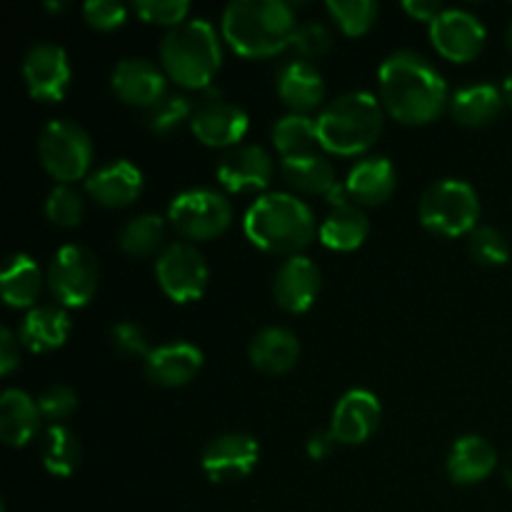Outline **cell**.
<instances>
[{"mask_svg":"<svg viewBox=\"0 0 512 512\" xmlns=\"http://www.w3.org/2000/svg\"><path fill=\"white\" fill-rule=\"evenodd\" d=\"M193 103H190L188 95L183 93H165L153 108L145 110V125H148L153 133H170L178 125H183L185 120L193 118Z\"/></svg>","mask_w":512,"mask_h":512,"instance_id":"e575fe53","label":"cell"},{"mask_svg":"<svg viewBox=\"0 0 512 512\" xmlns=\"http://www.w3.org/2000/svg\"><path fill=\"white\" fill-rule=\"evenodd\" d=\"M23 78L35 100H60L70 88L73 68L63 45L38 40L25 50Z\"/></svg>","mask_w":512,"mask_h":512,"instance_id":"8fae6325","label":"cell"},{"mask_svg":"<svg viewBox=\"0 0 512 512\" xmlns=\"http://www.w3.org/2000/svg\"><path fill=\"white\" fill-rule=\"evenodd\" d=\"M378 88L388 113L408 125L430 123L450 103L443 73L433 60L410 48L395 50L380 63Z\"/></svg>","mask_w":512,"mask_h":512,"instance_id":"6da1fadb","label":"cell"},{"mask_svg":"<svg viewBox=\"0 0 512 512\" xmlns=\"http://www.w3.org/2000/svg\"><path fill=\"white\" fill-rule=\"evenodd\" d=\"M395 185H398V170L385 155H368L358 160L345 178L350 200L358 205L385 203L395 193Z\"/></svg>","mask_w":512,"mask_h":512,"instance_id":"7402d4cb","label":"cell"},{"mask_svg":"<svg viewBox=\"0 0 512 512\" xmlns=\"http://www.w3.org/2000/svg\"><path fill=\"white\" fill-rule=\"evenodd\" d=\"M280 100L290 108V113H308L318 108L325 98V80L318 65L310 60L295 58L280 65L278 78H275Z\"/></svg>","mask_w":512,"mask_h":512,"instance_id":"44dd1931","label":"cell"},{"mask_svg":"<svg viewBox=\"0 0 512 512\" xmlns=\"http://www.w3.org/2000/svg\"><path fill=\"white\" fill-rule=\"evenodd\" d=\"M295 28V10L285 0H230L220 20L230 48L248 58H263L290 48Z\"/></svg>","mask_w":512,"mask_h":512,"instance_id":"3957f363","label":"cell"},{"mask_svg":"<svg viewBox=\"0 0 512 512\" xmlns=\"http://www.w3.org/2000/svg\"><path fill=\"white\" fill-rule=\"evenodd\" d=\"M260 458V445L248 433L215 435L200 455L203 473L213 483H235L248 478Z\"/></svg>","mask_w":512,"mask_h":512,"instance_id":"4fadbf2b","label":"cell"},{"mask_svg":"<svg viewBox=\"0 0 512 512\" xmlns=\"http://www.w3.org/2000/svg\"><path fill=\"white\" fill-rule=\"evenodd\" d=\"M488 30L485 23L468 8H445L430 23V40L443 58L468 63L483 50Z\"/></svg>","mask_w":512,"mask_h":512,"instance_id":"7c38bea8","label":"cell"},{"mask_svg":"<svg viewBox=\"0 0 512 512\" xmlns=\"http://www.w3.org/2000/svg\"><path fill=\"white\" fill-rule=\"evenodd\" d=\"M168 220L183 238L210 240L233 223V205L215 188H188L170 200Z\"/></svg>","mask_w":512,"mask_h":512,"instance_id":"ba28073f","label":"cell"},{"mask_svg":"<svg viewBox=\"0 0 512 512\" xmlns=\"http://www.w3.org/2000/svg\"><path fill=\"white\" fill-rule=\"evenodd\" d=\"M155 278L163 293L175 303H190L205 293L210 268L205 255L193 243H170L155 258Z\"/></svg>","mask_w":512,"mask_h":512,"instance_id":"30bf717a","label":"cell"},{"mask_svg":"<svg viewBox=\"0 0 512 512\" xmlns=\"http://www.w3.org/2000/svg\"><path fill=\"white\" fill-rule=\"evenodd\" d=\"M203 368V350L188 340H170L143 358L145 378L160 388L188 385Z\"/></svg>","mask_w":512,"mask_h":512,"instance_id":"ac0fdd59","label":"cell"},{"mask_svg":"<svg viewBox=\"0 0 512 512\" xmlns=\"http://www.w3.org/2000/svg\"><path fill=\"white\" fill-rule=\"evenodd\" d=\"M83 460V448H80L78 435L65 425H50L43 438V465L48 473L58 478H68L78 470Z\"/></svg>","mask_w":512,"mask_h":512,"instance_id":"1f68e13d","label":"cell"},{"mask_svg":"<svg viewBox=\"0 0 512 512\" xmlns=\"http://www.w3.org/2000/svg\"><path fill=\"white\" fill-rule=\"evenodd\" d=\"M45 218L53 225H60V228H73L83 220L85 203L83 195L68 183H58L45 198Z\"/></svg>","mask_w":512,"mask_h":512,"instance_id":"d590c367","label":"cell"},{"mask_svg":"<svg viewBox=\"0 0 512 512\" xmlns=\"http://www.w3.org/2000/svg\"><path fill=\"white\" fill-rule=\"evenodd\" d=\"M280 173H283L285 183H288L290 188L305 195H328L330 190L335 188V183H338L333 163L320 153H305L295 155V158H283Z\"/></svg>","mask_w":512,"mask_h":512,"instance_id":"f546056e","label":"cell"},{"mask_svg":"<svg viewBox=\"0 0 512 512\" xmlns=\"http://www.w3.org/2000/svg\"><path fill=\"white\" fill-rule=\"evenodd\" d=\"M503 95H505V103H508L510 108H512V73L508 75V78H505V83H503Z\"/></svg>","mask_w":512,"mask_h":512,"instance_id":"bcb514c9","label":"cell"},{"mask_svg":"<svg viewBox=\"0 0 512 512\" xmlns=\"http://www.w3.org/2000/svg\"><path fill=\"white\" fill-rule=\"evenodd\" d=\"M273 145L283 158L318 153V120L308 113H285L273 123Z\"/></svg>","mask_w":512,"mask_h":512,"instance_id":"4dcf8cb0","label":"cell"},{"mask_svg":"<svg viewBox=\"0 0 512 512\" xmlns=\"http://www.w3.org/2000/svg\"><path fill=\"white\" fill-rule=\"evenodd\" d=\"M110 343L118 353L123 355H148L150 343H148V333H145L143 325L133 323V320H118V323L110 328Z\"/></svg>","mask_w":512,"mask_h":512,"instance_id":"60d3db41","label":"cell"},{"mask_svg":"<svg viewBox=\"0 0 512 512\" xmlns=\"http://www.w3.org/2000/svg\"><path fill=\"white\" fill-rule=\"evenodd\" d=\"M248 358L253 368L265 375L288 373L300 360L298 335L283 325H268L253 335L248 345Z\"/></svg>","mask_w":512,"mask_h":512,"instance_id":"cb8c5ba5","label":"cell"},{"mask_svg":"<svg viewBox=\"0 0 512 512\" xmlns=\"http://www.w3.org/2000/svg\"><path fill=\"white\" fill-rule=\"evenodd\" d=\"M273 173V155L258 143H240L235 148H228L215 165L220 185L233 193L265 188L273 180Z\"/></svg>","mask_w":512,"mask_h":512,"instance_id":"2e32d148","label":"cell"},{"mask_svg":"<svg viewBox=\"0 0 512 512\" xmlns=\"http://www.w3.org/2000/svg\"><path fill=\"white\" fill-rule=\"evenodd\" d=\"M323 275L308 255H293L278 268L273 280L275 303L288 313H305L320 293Z\"/></svg>","mask_w":512,"mask_h":512,"instance_id":"d6986e66","label":"cell"},{"mask_svg":"<svg viewBox=\"0 0 512 512\" xmlns=\"http://www.w3.org/2000/svg\"><path fill=\"white\" fill-rule=\"evenodd\" d=\"M320 148L338 155H358L383 135V103L370 90H348L330 100L318 118Z\"/></svg>","mask_w":512,"mask_h":512,"instance_id":"5b68a950","label":"cell"},{"mask_svg":"<svg viewBox=\"0 0 512 512\" xmlns=\"http://www.w3.org/2000/svg\"><path fill=\"white\" fill-rule=\"evenodd\" d=\"M143 190V170L133 160H110L85 178V193L105 208L130 205Z\"/></svg>","mask_w":512,"mask_h":512,"instance_id":"ffe728a7","label":"cell"},{"mask_svg":"<svg viewBox=\"0 0 512 512\" xmlns=\"http://www.w3.org/2000/svg\"><path fill=\"white\" fill-rule=\"evenodd\" d=\"M508 45H510V50H512V23H510V28H508Z\"/></svg>","mask_w":512,"mask_h":512,"instance_id":"c3c4849f","label":"cell"},{"mask_svg":"<svg viewBox=\"0 0 512 512\" xmlns=\"http://www.w3.org/2000/svg\"><path fill=\"white\" fill-rule=\"evenodd\" d=\"M325 10L335 20L345 35H363L378 20V3L375 0H328Z\"/></svg>","mask_w":512,"mask_h":512,"instance_id":"836d02e7","label":"cell"},{"mask_svg":"<svg viewBox=\"0 0 512 512\" xmlns=\"http://www.w3.org/2000/svg\"><path fill=\"white\" fill-rule=\"evenodd\" d=\"M43 270L30 255L15 253L5 260L0 273V293L10 308H35L40 288H43Z\"/></svg>","mask_w":512,"mask_h":512,"instance_id":"f1b7e54d","label":"cell"},{"mask_svg":"<svg viewBox=\"0 0 512 512\" xmlns=\"http://www.w3.org/2000/svg\"><path fill=\"white\" fill-rule=\"evenodd\" d=\"M38 400L20 388H5L0 393V438L10 448H23L40 428Z\"/></svg>","mask_w":512,"mask_h":512,"instance_id":"484cf974","label":"cell"},{"mask_svg":"<svg viewBox=\"0 0 512 512\" xmlns=\"http://www.w3.org/2000/svg\"><path fill=\"white\" fill-rule=\"evenodd\" d=\"M383 408L373 390L353 388L340 395L330 418V430L343 445H360L378 430Z\"/></svg>","mask_w":512,"mask_h":512,"instance_id":"9a60e30c","label":"cell"},{"mask_svg":"<svg viewBox=\"0 0 512 512\" xmlns=\"http://www.w3.org/2000/svg\"><path fill=\"white\" fill-rule=\"evenodd\" d=\"M38 408L45 420L58 425L60 420H65L68 415L75 413V408H78V395H75V390L70 388V385L53 383L40 393Z\"/></svg>","mask_w":512,"mask_h":512,"instance_id":"ab89813d","label":"cell"},{"mask_svg":"<svg viewBox=\"0 0 512 512\" xmlns=\"http://www.w3.org/2000/svg\"><path fill=\"white\" fill-rule=\"evenodd\" d=\"M335 443H338V440H335L333 430H315V433H310L308 443H305V450H308L310 458L323 460L333 453Z\"/></svg>","mask_w":512,"mask_h":512,"instance_id":"ee69618b","label":"cell"},{"mask_svg":"<svg viewBox=\"0 0 512 512\" xmlns=\"http://www.w3.org/2000/svg\"><path fill=\"white\" fill-rule=\"evenodd\" d=\"M83 15L93 28L98 30H113L125 23L128 18V8L118 0H88L83 5Z\"/></svg>","mask_w":512,"mask_h":512,"instance_id":"b9f144b4","label":"cell"},{"mask_svg":"<svg viewBox=\"0 0 512 512\" xmlns=\"http://www.w3.org/2000/svg\"><path fill=\"white\" fill-rule=\"evenodd\" d=\"M450 113L460 125L480 128L493 123L505 105V95L493 83H468L450 95Z\"/></svg>","mask_w":512,"mask_h":512,"instance_id":"4316f807","label":"cell"},{"mask_svg":"<svg viewBox=\"0 0 512 512\" xmlns=\"http://www.w3.org/2000/svg\"><path fill=\"white\" fill-rule=\"evenodd\" d=\"M165 240V218L158 213H140L133 215L123 223L118 233L120 250L128 255L143 258V255L155 253Z\"/></svg>","mask_w":512,"mask_h":512,"instance_id":"d6a6232c","label":"cell"},{"mask_svg":"<svg viewBox=\"0 0 512 512\" xmlns=\"http://www.w3.org/2000/svg\"><path fill=\"white\" fill-rule=\"evenodd\" d=\"M403 8H405V13H410L413 18L433 23V20L443 13L445 5L438 3V0H405Z\"/></svg>","mask_w":512,"mask_h":512,"instance_id":"f6af8a7d","label":"cell"},{"mask_svg":"<svg viewBox=\"0 0 512 512\" xmlns=\"http://www.w3.org/2000/svg\"><path fill=\"white\" fill-rule=\"evenodd\" d=\"M20 338L10 328H0V375H10L20 365Z\"/></svg>","mask_w":512,"mask_h":512,"instance_id":"7bdbcfd3","label":"cell"},{"mask_svg":"<svg viewBox=\"0 0 512 512\" xmlns=\"http://www.w3.org/2000/svg\"><path fill=\"white\" fill-rule=\"evenodd\" d=\"M243 228L250 243L288 258L300 255V250L308 248L318 233L313 208L300 195L283 190L255 198L245 210Z\"/></svg>","mask_w":512,"mask_h":512,"instance_id":"7a4b0ae2","label":"cell"},{"mask_svg":"<svg viewBox=\"0 0 512 512\" xmlns=\"http://www.w3.org/2000/svg\"><path fill=\"white\" fill-rule=\"evenodd\" d=\"M70 328L73 323L63 305L43 303L25 313V318L20 320L18 338L33 353H50L68 340Z\"/></svg>","mask_w":512,"mask_h":512,"instance_id":"d4e9b609","label":"cell"},{"mask_svg":"<svg viewBox=\"0 0 512 512\" xmlns=\"http://www.w3.org/2000/svg\"><path fill=\"white\" fill-rule=\"evenodd\" d=\"M470 255L483 265H503L510 258V243L495 225H478L468 238Z\"/></svg>","mask_w":512,"mask_h":512,"instance_id":"8d00e7d4","label":"cell"},{"mask_svg":"<svg viewBox=\"0 0 512 512\" xmlns=\"http://www.w3.org/2000/svg\"><path fill=\"white\" fill-rule=\"evenodd\" d=\"M93 153V140H90L88 130L75 123V120L53 118L40 128V163L60 183L88 178Z\"/></svg>","mask_w":512,"mask_h":512,"instance_id":"52a82bcc","label":"cell"},{"mask_svg":"<svg viewBox=\"0 0 512 512\" xmlns=\"http://www.w3.org/2000/svg\"><path fill=\"white\" fill-rule=\"evenodd\" d=\"M418 215L430 233L448 238L473 233L480 220L478 190L460 178L435 180L420 198Z\"/></svg>","mask_w":512,"mask_h":512,"instance_id":"8992f818","label":"cell"},{"mask_svg":"<svg viewBox=\"0 0 512 512\" xmlns=\"http://www.w3.org/2000/svg\"><path fill=\"white\" fill-rule=\"evenodd\" d=\"M505 483H508L512 488V458H510V463L505 465Z\"/></svg>","mask_w":512,"mask_h":512,"instance_id":"7dc6e473","label":"cell"},{"mask_svg":"<svg viewBox=\"0 0 512 512\" xmlns=\"http://www.w3.org/2000/svg\"><path fill=\"white\" fill-rule=\"evenodd\" d=\"M320 243L330 250H340V253H348V250L360 248L365 243L370 233V220L368 213L363 210V205L358 203H343L338 208H333L328 213V218L320 225Z\"/></svg>","mask_w":512,"mask_h":512,"instance_id":"83f0119b","label":"cell"},{"mask_svg":"<svg viewBox=\"0 0 512 512\" xmlns=\"http://www.w3.org/2000/svg\"><path fill=\"white\" fill-rule=\"evenodd\" d=\"M448 475L458 485L483 483L498 468V450L483 435H460L448 453Z\"/></svg>","mask_w":512,"mask_h":512,"instance_id":"603a6c76","label":"cell"},{"mask_svg":"<svg viewBox=\"0 0 512 512\" xmlns=\"http://www.w3.org/2000/svg\"><path fill=\"white\" fill-rule=\"evenodd\" d=\"M190 128H193L195 138L210 148H235L248 133L250 118L248 110L240 108L238 103L213 95L195 105Z\"/></svg>","mask_w":512,"mask_h":512,"instance_id":"5bb4252c","label":"cell"},{"mask_svg":"<svg viewBox=\"0 0 512 512\" xmlns=\"http://www.w3.org/2000/svg\"><path fill=\"white\" fill-rule=\"evenodd\" d=\"M45 280H48L50 293L63 308H83L93 300L95 290H98V260L85 245H60L50 258Z\"/></svg>","mask_w":512,"mask_h":512,"instance_id":"9c48e42d","label":"cell"},{"mask_svg":"<svg viewBox=\"0 0 512 512\" xmlns=\"http://www.w3.org/2000/svg\"><path fill=\"white\" fill-rule=\"evenodd\" d=\"M165 70L148 58H123L115 63L110 73V88L123 103L135 108H153L168 88H165Z\"/></svg>","mask_w":512,"mask_h":512,"instance_id":"e0dca14e","label":"cell"},{"mask_svg":"<svg viewBox=\"0 0 512 512\" xmlns=\"http://www.w3.org/2000/svg\"><path fill=\"white\" fill-rule=\"evenodd\" d=\"M290 48L300 55L303 60L320 58L333 48V30L320 20H305L298 23L293 38H290Z\"/></svg>","mask_w":512,"mask_h":512,"instance_id":"74e56055","label":"cell"},{"mask_svg":"<svg viewBox=\"0 0 512 512\" xmlns=\"http://www.w3.org/2000/svg\"><path fill=\"white\" fill-rule=\"evenodd\" d=\"M133 10L148 23L175 28L188 20L190 3L188 0H133Z\"/></svg>","mask_w":512,"mask_h":512,"instance_id":"f35d334b","label":"cell"},{"mask_svg":"<svg viewBox=\"0 0 512 512\" xmlns=\"http://www.w3.org/2000/svg\"><path fill=\"white\" fill-rule=\"evenodd\" d=\"M223 63V45L208 18H188L160 40V65L183 88H208Z\"/></svg>","mask_w":512,"mask_h":512,"instance_id":"277c9868","label":"cell"}]
</instances>
